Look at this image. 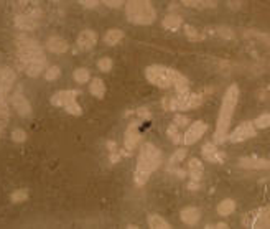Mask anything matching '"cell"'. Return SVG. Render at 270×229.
I'll return each instance as SVG.
<instances>
[{
    "instance_id": "obj_1",
    "label": "cell",
    "mask_w": 270,
    "mask_h": 229,
    "mask_svg": "<svg viewBox=\"0 0 270 229\" xmlns=\"http://www.w3.org/2000/svg\"><path fill=\"white\" fill-rule=\"evenodd\" d=\"M237 101H239V86L237 84H231L227 88L226 94L222 98L221 102V109H219V116H218V122H216V132H214V142L219 145L222 142L227 140L229 137V126L232 121V116H234Z\"/></svg>"
},
{
    "instance_id": "obj_2",
    "label": "cell",
    "mask_w": 270,
    "mask_h": 229,
    "mask_svg": "<svg viewBox=\"0 0 270 229\" xmlns=\"http://www.w3.org/2000/svg\"><path fill=\"white\" fill-rule=\"evenodd\" d=\"M162 163V153L152 144H144L140 149L139 160L134 172V181L137 186H144L148 181L150 175L157 170Z\"/></svg>"
},
{
    "instance_id": "obj_3",
    "label": "cell",
    "mask_w": 270,
    "mask_h": 229,
    "mask_svg": "<svg viewBox=\"0 0 270 229\" xmlns=\"http://www.w3.org/2000/svg\"><path fill=\"white\" fill-rule=\"evenodd\" d=\"M125 17L134 25H150L157 18V12L150 0H127Z\"/></svg>"
},
{
    "instance_id": "obj_4",
    "label": "cell",
    "mask_w": 270,
    "mask_h": 229,
    "mask_svg": "<svg viewBox=\"0 0 270 229\" xmlns=\"http://www.w3.org/2000/svg\"><path fill=\"white\" fill-rule=\"evenodd\" d=\"M178 75V71L172 70V68L167 66H160V65H152L145 70V76H147L148 82H152L153 86L162 89L172 88L173 82H175V77Z\"/></svg>"
},
{
    "instance_id": "obj_5",
    "label": "cell",
    "mask_w": 270,
    "mask_h": 229,
    "mask_svg": "<svg viewBox=\"0 0 270 229\" xmlns=\"http://www.w3.org/2000/svg\"><path fill=\"white\" fill-rule=\"evenodd\" d=\"M201 104H203V96L193 93L178 94L176 98H167L163 101V106L168 111H188V109L199 107Z\"/></svg>"
},
{
    "instance_id": "obj_6",
    "label": "cell",
    "mask_w": 270,
    "mask_h": 229,
    "mask_svg": "<svg viewBox=\"0 0 270 229\" xmlns=\"http://www.w3.org/2000/svg\"><path fill=\"white\" fill-rule=\"evenodd\" d=\"M255 135V126L254 122L247 121V122H242L241 126H237L234 130H232V134L227 137V140L231 142V144H239V142H244L247 139H252Z\"/></svg>"
},
{
    "instance_id": "obj_7",
    "label": "cell",
    "mask_w": 270,
    "mask_h": 229,
    "mask_svg": "<svg viewBox=\"0 0 270 229\" xmlns=\"http://www.w3.org/2000/svg\"><path fill=\"white\" fill-rule=\"evenodd\" d=\"M206 129H208V126L203 122V121H196L190 126V129L183 134V144L185 145H193L196 144L201 137L204 135Z\"/></svg>"
},
{
    "instance_id": "obj_8",
    "label": "cell",
    "mask_w": 270,
    "mask_h": 229,
    "mask_svg": "<svg viewBox=\"0 0 270 229\" xmlns=\"http://www.w3.org/2000/svg\"><path fill=\"white\" fill-rule=\"evenodd\" d=\"M18 58L24 63H31V61H45V53L40 48V45L36 47H26V48H18Z\"/></svg>"
},
{
    "instance_id": "obj_9",
    "label": "cell",
    "mask_w": 270,
    "mask_h": 229,
    "mask_svg": "<svg viewBox=\"0 0 270 229\" xmlns=\"http://www.w3.org/2000/svg\"><path fill=\"white\" fill-rule=\"evenodd\" d=\"M140 140V134H139V127H137V122H132L125 130V135H123V147H125L127 152H132L137 144Z\"/></svg>"
},
{
    "instance_id": "obj_10",
    "label": "cell",
    "mask_w": 270,
    "mask_h": 229,
    "mask_svg": "<svg viewBox=\"0 0 270 229\" xmlns=\"http://www.w3.org/2000/svg\"><path fill=\"white\" fill-rule=\"evenodd\" d=\"M13 82H15V71L10 68H0V96L5 98Z\"/></svg>"
},
{
    "instance_id": "obj_11",
    "label": "cell",
    "mask_w": 270,
    "mask_h": 229,
    "mask_svg": "<svg viewBox=\"0 0 270 229\" xmlns=\"http://www.w3.org/2000/svg\"><path fill=\"white\" fill-rule=\"evenodd\" d=\"M239 167L247 168V170H270V160L247 157V158L239 160Z\"/></svg>"
},
{
    "instance_id": "obj_12",
    "label": "cell",
    "mask_w": 270,
    "mask_h": 229,
    "mask_svg": "<svg viewBox=\"0 0 270 229\" xmlns=\"http://www.w3.org/2000/svg\"><path fill=\"white\" fill-rule=\"evenodd\" d=\"M96 43H98V35H96L93 30H84L77 36V47H79V50H82V51L93 50L96 47Z\"/></svg>"
},
{
    "instance_id": "obj_13",
    "label": "cell",
    "mask_w": 270,
    "mask_h": 229,
    "mask_svg": "<svg viewBox=\"0 0 270 229\" xmlns=\"http://www.w3.org/2000/svg\"><path fill=\"white\" fill-rule=\"evenodd\" d=\"M76 98H77V91H59V93L53 94L51 104L53 106L66 107V106H70L71 102H74Z\"/></svg>"
},
{
    "instance_id": "obj_14",
    "label": "cell",
    "mask_w": 270,
    "mask_h": 229,
    "mask_svg": "<svg viewBox=\"0 0 270 229\" xmlns=\"http://www.w3.org/2000/svg\"><path fill=\"white\" fill-rule=\"evenodd\" d=\"M12 106L15 107V111L20 114V116L24 117L31 116V106L28 101H26V98H24V94L20 93L12 94Z\"/></svg>"
},
{
    "instance_id": "obj_15",
    "label": "cell",
    "mask_w": 270,
    "mask_h": 229,
    "mask_svg": "<svg viewBox=\"0 0 270 229\" xmlns=\"http://www.w3.org/2000/svg\"><path fill=\"white\" fill-rule=\"evenodd\" d=\"M216 145L218 144H214V142H206L203 149H201V153L208 162H222L224 160V153L219 152Z\"/></svg>"
},
{
    "instance_id": "obj_16",
    "label": "cell",
    "mask_w": 270,
    "mask_h": 229,
    "mask_svg": "<svg viewBox=\"0 0 270 229\" xmlns=\"http://www.w3.org/2000/svg\"><path fill=\"white\" fill-rule=\"evenodd\" d=\"M47 48L49 50L51 53H56V54H61V53H66L70 50V45H68L66 40L59 38V36H51L47 43Z\"/></svg>"
},
{
    "instance_id": "obj_17",
    "label": "cell",
    "mask_w": 270,
    "mask_h": 229,
    "mask_svg": "<svg viewBox=\"0 0 270 229\" xmlns=\"http://www.w3.org/2000/svg\"><path fill=\"white\" fill-rule=\"evenodd\" d=\"M199 218H201V213L198 208H195V206H188V208H185L181 211V221L185 224H188V226L198 224Z\"/></svg>"
},
{
    "instance_id": "obj_18",
    "label": "cell",
    "mask_w": 270,
    "mask_h": 229,
    "mask_svg": "<svg viewBox=\"0 0 270 229\" xmlns=\"http://www.w3.org/2000/svg\"><path fill=\"white\" fill-rule=\"evenodd\" d=\"M15 25H17V28H20L24 31H31L36 28V20L31 15H17Z\"/></svg>"
},
{
    "instance_id": "obj_19",
    "label": "cell",
    "mask_w": 270,
    "mask_h": 229,
    "mask_svg": "<svg viewBox=\"0 0 270 229\" xmlns=\"http://www.w3.org/2000/svg\"><path fill=\"white\" fill-rule=\"evenodd\" d=\"M188 173H190V177L193 178V180H201V178H203L204 168H203V163H201L199 158H190Z\"/></svg>"
},
{
    "instance_id": "obj_20",
    "label": "cell",
    "mask_w": 270,
    "mask_h": 229,
    "mask_svg": "<svg viewBox=\"0 0 270 229\" xmlns=\"http://www.w3.org/2000/svg\"><path fill=\"white\" fill-rule=\"evenodd\" d=\"M183 5L190 7V8H199V10H203V8H214L218 5L216 0H181Z\"/></svg>"
},
{
    "instance_id": "obj_21",
    "label": "cell",
    "mask_w": 270,
    "mask_h": 229,
    "mask_svg": "<svg viewBox=\"0 0 270 229\" xmlns=\"http://www.w3.org/2000/svg\"><path fill=\"white\" fill-rule=\"evenodd\" d=\"M89 91H91V94L96 96L98 99H102L104 96H106V84H104L102 79H99V77H94V79L91 81Z\"/></svg>"
},
{
    "instance_id": "obj_22",
    "label": "cell",
    "mask_w": 270,
    "mask_h": 229,
    "mask_svg": "<svg viewBox=\"0 0 270 229\" xmlns=\"http://www.w3.org/2000/svg\"><path fill=\"white\" fill-rule=\"evenodd\" d=\"M181 24H183V18L180 15H176V13H172V15H167L163 18V26L167 30H172V31L180 28Z\"/></svg>"
},
{
    "instance_id": "obj_23",
    "label": "cell",
    "mask_w": 270,
    "mask_h": 229,
    "mask_svg": "<svg viewBox=\"0 0 270 229\" xmlns=\"http://www.w3.org/2000/svg\"><path fill=\"white\" fill-rule=\"evenodd\" d=\"M234 209H236V203H234V200H231V198L222 200L221 203L218 204L219 216H229V214L234 213Z\"/></svg>"
},
{
    "instance_id": "obj_24",
    "label": "cell",
    "mask_w": 270,
    "mask_h": 229,
    "mask_svg": "<svg viewBox=\"0 0 270 229\" xmlns=\"http://www.w3.org/2000/svg\"><path fill=\"white\" fill-rule=\"evenodd\" d=\"M173 88L176 89L178 94L190 93V81L186 79V76H183L181 73H178L176 77H175V82H173Z\"/></svg>"
},
{
    "instance_id": "obj_25",
    "label": "cell",
    "mask_w": 270,
    "mask_h": 229,
    "mask_svg": "<svg viewBox=\"0 0 270 229\" xmlns=\"http://www.w3.org/2000/svg\"><path fill=\"white\" fill-rule=\"evenodd\" d=\"M148 226L152 229H170L172 224L163 219L160 214H150L148 216Z\"/></svg>"
},
{
    "instance_id": "obj_26",
    "label": "cell",
    "mask_w": 270,
    "mask_h": 229,
    "mask_svg": "<svg viewBox=\"0 0 270 229\" xmlns=\"http://www.w3.org/2000/svg\"><path fill=\"white\" fill-rule=\"evenodd\" d=\"M122 38H123V31L119 30V28L109 30L107 33L104 35V41H106V45H109V47H114V45H117Z\"/></svg>"
},
{
    "instance_id": "obj_27",
    "label": "cell",
    "mask_w": 270,
    "mask_h": 229,
    "mask_svg": "<svg viewBox=\"0 0 270 229\" xmlns=\"http://www.w3.org/2000/svg\"><path fill=\"white\" fill-rule=\"evenodd\" d=\"M43 68H45V61H31V63H26L25 71L28 76L36 77L41 71H43Z\"/></svg>"
},
{
    "instance_id": "obj_28",
    "label": "cell",
    "mask_w": 270,
    "mask_h": 229,
    "mask_svg": "<svg viewBox=\"0 0 270 229\" xmlns=\"http://www.w3.org/2000/svg\"><path fill=\"white\" fill-rule=\"evenodd\" d=\"M254 228H270V209H262L259 218L255 219Z\"/></svg>"
},
{
    "instance_id": "obj_29",
    "label": "cell",
    "mask_w": 270,
    "mask_h": 229,
    "mask_svg": "<svg viewBox=\"0 0 270 229\" xmlns=\"http://www.w3.org/2000/svg\"><path fill=\"white\" fill-rule=\"evenodd\" d=\"M89 70H86V68H77V70L73 73V77H74L76 82H79V84H84V82L89 81Z\"/></svg>"
},
{
    "instance_id": "obj_30",
    "label": "cell",
    "mask_w": 270,
    "mask_h": 229,
    "mask_svg": "<svg viewBox=\"0 0 270 229\" xmlns=\"http://www.w3.org/2000/svg\"><path fill=\"white\" fill-rule=\"evenodd\" d=\"M185 33H186V36H188V40H191V41L204 40V35L199 33V31L196 30L195 26H191V25H185Z\"/></svg>"
},
{
    "instance_id": "obj_31",
    "label": "cell",
    "mask_w": 270,
    "mask_h": 229,
    "mask_svg": "<svg viewBox=\"0 0 270 229\" xmlns=\"http://www.w3.org/2000/svg\"><path fill=\"white\" fill-rule=\"evenodd\" d=\"M168 137H170L172 142L175 145L183 144V135H180V132H178V126H176V124H172V126L168 127Z\"/></svg>"
},
{
    "instance_id": "obj_32",
    "label": "cell",
    "mask_w": 270,
    "mask_h": 229,
    "mask_svg": "<svg viewBox=\"0 0 270 229\" xmlns=\"http://www.w3.org/2000/svg\"><path fill=\"white\" fill-rule=\"evenodd\" d=\"M254 126H255V129H269L270 127V112L259 116L254 121Z\"/></svg>"
},
{
    "instance_id": "obj_33",
    "label": "cell",
    "mask_w": 270,
    "mask_h": 229,
    "mask_svg": "<svg viewBox=\"0 0 270 229\" xmlns=\"http://www.w3.org/2000/svg\"><path fill=\"white\" fill-rule=\"evenodd\" d=\"M10 198L13 203H22V201H25L26 198H28V190H17L13 191V193L10 195Z\"/></svg>"
},
{
    "instance_id": "obj_34",
    "label": "cell",
    "mask_w": 270,
    "mask_h": 229,
    "mask_svg": "<svg viewBox=\"0 0 270 229\" xmlns=\"http://www.w3.org/2000/svg\"><path fill=\"white\" fill-rule=\"evenodd\" d=\"M186 157V149H178L175 153L172 155V158H170V165L173 167V165H178L181 162L183 158Z\"/></svg>"
},
{
    "instance_id": "obj_35",
    "label": "cell",
    "mask_w": 270,
    "mask_h": 229,
    "mask_svg": "<svg viewBox=\"0 0 270 229\" xmlns=\"http://www.w3.org/2000/svg\"><path fill=\"white\" fill-rule=\"evenodd\" d=\"M98 68L102 73H109L112 70V59L111 58H100L98 61Z\"/></svg>"
},
{
    "instance_id": "obj_36",
    "label": "cell",
    "mask_w": 270,
    "mask_h": 229,
    "mask_svg": "<svg viewBox=\"0 0 270 229\" xmlns=\"http://www.w3.org/2000/svg\"><path fill=\"white\" fill-rule=\"evenodd\" d=\"M59 75H61V70H59L58 66H51L47 70V75H45V77H47V81H54L58 79Z\"/></svg>"
},
{
    "instance_id": "obj_37",
    "label": "cell",
    "mask_w": 270,
    "mask_h": 229,
    "mask_svg": "<svg viewBox=\"0 0 270 229\" xmlns=\"http://www.w3.org/2000/svg\"><path fill=\"white\" fill-rule=\"evenodd\" d=\"M26 139V134L24 129H15L12 132V140L17 142V144H22V142H25Z\"/></svg>"
},
{
    "instance_id": "obj_38",
    "label": "cell",
    "mask_w": 270,
    "mask_h": 229,
    "mask_svg": "<svg viewBox=\"0 0 270 229\" xmlns=\"http://www.w3.org/2000/svg\"><path fill=\"white\" fill-rule=\"evenodd\" d=\"M65 109H66V112L71 114V116H81V114H82V109L79 107V104H77L76 101H74V102H71L70 106H66Z\"/></svg>"
},
{
    "instance_id": "obj_39",
    "label": "cell",
    "mask_w": 270,
    "mask_h": 229,
    "mask_svg": "<svg viewBox=\"0 0 270 229\" xmlns=\"http://www.w3.org/2000/svg\"><path fill=\"white\" fill-rule=\"evenodd\" d=\"M216 31L222 36V38H226V40H232V38H234V31L229 30V28H226V26H219V28H216Z\"/></svg>"
},
{
    "instance_id": "obj_40",
    "label": "cell",
    "mask_w": 270,
    "mask_h": 229,
    "mask_svg": "<svg viewBox=\"0 0 270 229\" xmlns=\"http://www.w3.org/2000/svg\"><path fill=\"white\" fill-rule=\"evenodd\" d=\"M100 2H102L104 5L111 7V8H119V7H122L127 0H100Z\"/></svg>"
},
{
    "instance_id": "obj_41",
    "label": "cell",
    "mask_w": 270,
    "mask_h": 229,
    "mask_svg": "<svg viewBox=\"0 0 270 229\" xmlns=\"http://www.w3.org/2000/svg\"><path fill=\"white\" fill-rule=\"evenodd\" d=\"M173 124H176L178 127H186L190 124V121H188V117H185V116H175Z\"/></svg>"
},
{
    "instance_id": "obj_42",
    "label": "cell",
    "mask_w": 270,
    "mask_h": 229,
    "mask_svg": "<svg viewBox=\"0 0 270 229\" xmlns=\"http://www.w3.org/2000/svg\"><path fill=\"white\" fill-rule=\"evenodd\" d=\"M249 35H254V38H259V40H262L265 45H270V36L267 35L259 33V31H249Z\"/></svg>"
},
{
    "instance_id": "obj_43",
    "label": "cell",
    "mask_w": 270,
    "mask_h": 229,
    "mask_svg": "<svg viewBox=\"0 0 270 229\" xmlns=\"http://www.w3.org/2000/svg\"><path fill=\"white\" fill-rule=\"evenodd\" d=\"M99 2H100V0H79L81 5H84V7H88V8H94Z\"/></svg>"
},
{
    "instance_id": "obj_44",
    "label": "cell",
    "mask_w": 270,
    "mask_h": 229,
    "mask_svg": "<svg viewBox=\"0 0 270 229\" xmlns=\"http://www.w3.org/2000/svg\"><path fill=\"white\" fill-rule=\"evenodd\" d=\"M137 116H140V117H144V119H148L150 117V111L147 107H140V109H137L135 111Z\"/></svg>"
},
{
    "instance_id": "obj_45",
    "label": "cell",
    "mask_w": 270,
    "mask_h": 229,
    "mask_svg": "<svg viewBox=\"0 0 270 229\" xmlns=\"http://www.w3.org/2000/svg\"><path fill=\"white\" fill-rule=\"evenodd\" d=\"M188 188H190L191 191L198 190V188H199V180H193V178H191V181L188 183Z\"/></svg>"
},
{
    "instance_id": "obj_46",
    "label": "cell",
    "mask_w": 270,
    "mask_h": 229,
    "mask_svg": "<svg viewBox=\"0 0 270 229\" xmlns=\"http://www.w3.org/2000/svg\"><path fill=\"white\" fill-rule=\"evenodd\" d=\"M227 3H229L232 8H237L239 7V3H241V0H227Z\"/></svg>"
},
{
    "instance_id": "obj_47",
    "label": "cell",
    "mask_w": 270,
    "mask_h": 229,
    "mask_svg": "<svg viewBox=\"0 0 270 229\" xmlns=\"http://www.w3.org/2000/svg\"><path fill=\"white\" fill-rule=\"evenodd\" d=\"M33 2H36V0H20L22 5H26V3H33Z\"/></svg>"
},
{
    "instance_id": "obj_48",
    "label": "cell",
    "mask_w": 270,
    "mask_h": 229,
    "mask_svg": "<svg viewBox=\"0 0 270 229\" xmlns=\"http://www.w3.org/2000/svg\"><path fill=\"white\" fill-rule=\"evenodd\" d=\"M211 228H221V229H224V228H227V224H224V223H219V224H216V226H211Z\"/></svg>"
}]
</instances>
